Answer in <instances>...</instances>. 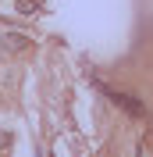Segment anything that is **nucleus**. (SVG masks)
<instances>
[{
  "label": "nucleus",
  "instance_id": "f257e3e1",
  "mask_svg": "<svg viewBox=\"0 0 153 157\" xmlns=\"http://www.w3.org/2000/svg\"><path fill=\"white\" fill-rule=\"evenodd\" d=\"M96 89H100L103 97H110L121 111H128L132 118H146V107H143V104H135V97H128V93H118V89H107L103 82H96Z\"/></svg>",
  "mask_w": 153,
  "mask_h": 157
},
{
  "label": "nucleus",
  "instance_id": "f03ea898",
  "mask_svg": "<svg viewBox=\"0 0 153 157\" xmlns=\"http://www.w3.org/2000/svg\"><path fill=\"white\" fill-rule=\"evenodd\" d=\"M25 43H29V36H21V32L4 36V47H7V50H25Z\"/></svg>",
  "mask_w": 153,
  "mask_h": 157
},
{
  "label": "nucleus",
  "instance_id": "7ed1b4c3",
  "mask_svg": "<svg viewBox=\"0 0 153 157\" xmlns=\"http://www.w3.org/2000/svg\"><path fill=\"white\" fill-rule=\"evenodd\" d=\"M18 14L32 18V14H36V0H18Z\"/></svg>",
  "mask_w": 153,
  "mask_h": 157
}]
</instances>
